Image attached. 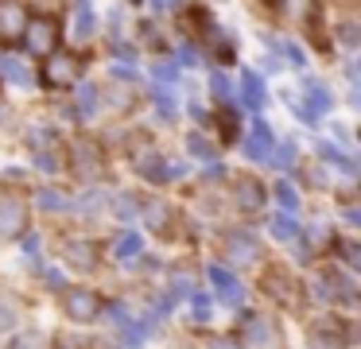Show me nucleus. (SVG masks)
Returning a JSON list of instances; mask_svg holds the SVG:
<instances>
[{
	"label": "nucleus",
	"instance_id": "7c9ffc66",
	"mask_svg": "<svg viewBox=\"0 0 361 349\" xmlns=\"http://www.w3.org/2000/svg\"><path fill=\"white\" fill-rule=\"evenodd\" d=\"M51 349H82L78 341H59V345H51Z\"/></svg>",
	"mask_w": 361,
	"mask_h": 349
},
{
	"label": "nucleus",
	"instance_id": "f8f14e48",
	"mask_svg": "<svg viewBox=\"0 0 361 349\" xmlns=\"http://www.w3.org/2000/svg\"><path fill=\"white\" fill-rule=\"evenodd\" d=\"M63 260L71 264V268H78V271H94V268H97V248L90 245V240L71 237V240L63 245Z\"/></svg>",
	"mask_w": 361,
	"mask_h": 349
},
{
	"label": "nucleus",
	"instance_id": "f257e3e1",
	"mask_svg": "<svg viewBox=\"0 0 361 349\" xmlns=\"http://www.w3.org/2000/svg\"><path fill=\"white\" fill-rule=\"evenodd\" d=\"M74 82H82V59L71 51H51L47 66H43V85L63 90V85H74Z\"/></svg>",
	"mask_w": 361,
	"mask_h": 349
},
{
	"label": "nucleus",
	"instance_id": "bb28decb",
	"mask_svg": "<svg viewBox=\"0 0 361 349\" xmlns=\"http://www.w3.org/2000/svg\"><path fill=\"white\" fill-rule=\"evenodd\" d=\"M4 70H8V74L16 78V82H27V74H24V70L16 66V62H4Z\"/></svg>",
	"mask_w": 361,
	"mask_h": 349
},
{
	"label": "nucleus",
	"instance_id": "6ab92c4d",
	"mask_svg": "<svg viewBox=\"0 0 361 349\" xmlns=\"http://www.w3.org/2000/svg\"><path fill=\"white\" fill-rule=\"evenodd\" d=\"M74 31H78V35H90V31H94V8H90L86 0L78 4V23H74Z\"/></svg>",
	"mask_w": 361,
	"mask_h": 349
},
{
	"label": "nucleus",
	"instance_id": "2eb2a0df",
	"mask_svg": "<svg viewBox=\"0 0 361 349\" xmlns=\"http://www.w3.org/2000/svg\"><path fill=\"white\" fill-rule=\"evenodd\" d=\"M210 279H214V287H218V295L226 302H241V283H237V276H229L226 268H218V264H214Z\"/></svg>",
	"mask_w": 361,
	"mask_h": 349
},
{
	"label": "nucleus",
	"instance_id": "9b49d317",
	"mask_svg": "<svg viewBox=\"0 0 361 349\" xmlns=\"http://www.w3.org/2000/svg\"><path fill=\"white\" fill-rule=\"evenodd\" d=\"M27 225V206L24 202H0V240L20 237Z\"/></svg>",
	"mask_w": 361,
	"mask_h": 349
},
{
	"label": "nucleus",
	"instance_id": "9d476101",
	"mask_svg": "<svg viewBox=\"0 0 361 349\" xmlns=\"http://www.w3.org/2000/svg\"><path fill=\"white\" fill-rule=\"evenodd\" d=\"M226 256L241 268V264H257L260 260V245L257 237H249V233H229L226 237Z\"/></svg>",
	"mask_w": 361,
	"mask_h": 349
},
{
	"label": "nucleus",
	"instance_id": "c85d7f7f",
	"mask_svg": "<svg viewBox=\"0 0 361 349\" xmlns=\"http://www.w3.org/2000/svg\"><path fill=\"white\" fill-rule=\"evenodd\" d=\"M214 93H218V97H226V93H229V85H226V78H214Z\"/></svg>",
	"mask_w": 361,
	"mask_h": 349
},
{
	"label": "nucleus",
	"instance_id": "4be33fe9",
	"mask_svg": "<svg viewBox=\"0 0 361 349\" xmlns=\"http://www.w3.org/2000/svg\"><path fill=\"white\" fill-rule=\"evenodd\" d=\"M272 233H276L280 240H291V237H299V229H295L291 221H283V217H276V221H272Z\"/></svg>",
	"mask_w": 361,
	"mask_h": 349
},
{
	"label": "nucleus",
	"instance_id": "393cba45",
	"mask_svg": "<svg viewBox=\"0 0 361 349\" xmlns=\"http://www.w3.org/2000/svg\"><path fill=\"white\" fill-rule=\"evenodd\" d=\"M43 202H47V209H63V194H59V190H47V194H43Z\"/></svg>",
	"mask_w": 361,
	"mask_h": 349
},
{
	"label": "nucleus",
	"instance_id": "0eeeda50",
	"mask_svg": "<svg viewBox=\"0 0 361 349\" xmlns=\"http://www.w3.org/2000/svg\"><path fill=\"white\" fill-rule=\"evenodd\" d=\"M140 214H144V225H148L156 237L171 240V233H175V206H167V202L156 198V202H144Z\"/></svg>",
	"mask_w": 361,
	"mask_h": 349
},
{
	"label": "nucleus",
	"instance_id": "c756f323",
	"mask_svg": "<svg viewBox=\"0 0 361 349\" xmlns=\"http://www.w3.org/2000/svg\"><path fill=\"white\" fill-rule=\"evenodd\" d=\"M276 163H291V147H288V144L280 147V155H276Z\"/></svg>",
	"mask_w": 361,
	"mask_h": 349
},
{
	"label": "nucleus",
	"instance_id": "ddd939ff",
	"mask_svg": "<svg viewBox=\"0 0 361 349\" xmlns=\"http://www.w3.org/2000/svg\"><path fill=\"white\" fill-rule=\"evenodd\" d=\"M276 326L268 322V318H260V314H252V318H245V341L249 345H257V349H264L268 341H276Z\"/></svg>",
	"mask_w": 361,
	"mask_h": 349
},
{
	"label": "nucleus",
	"instance_id": "cd10ccee",
	"mask_svg": "<svg viewBox=\"0 0 361 349\" xmlns=\"http://www.w3.org/2000/svg\"><path fill=\"white\" fill-rule=\"evenodd\" d=\"M206 349H237V341H226V338H214V341H210V345H206Z\"/></svg>",
	"mask_w": 361,
	"mask_h": 349
},
{
	"label": "nucleus",
	"instance_id": "6e6552de",
	"mask_svg": "<svg viewBox=\"0 0 361 349\" xmlns=\"http://www.w3.org/2000/svg\"><path fill=\"white\" fill-rule=\"evenodd\" d=\"M233 202L245 209V214H257V209L268 202L264 183H260V178H252V175H241V178L233 183Z\"/></svg>",
	"mask_w": 361,
	"mask_h": 349
},
{
	"label": "nucleus",
	"instance_id": "5701e85b",
	"mask_svg": "<svg viewBox=\"0 0 361 349\" xmlns=\"http://www.w3.org/2000/svg\"><path fill=\"white\" fill-rule=\"evenodd\" d=\"M190 152H195V155H214V147H210V140H202V136H190Z\"/></svg>",
	"mask_w": 361,
	"mask_h": 349
},
{
	"label": "nucleus",
	"instance_id": "dca6fc26",
	"mask_svg": "<svg viewBox=\"0 0 361 349\" xmlns=\"http://www.w3.org/2000/svg\"><path fill=\"white\" fill-rule=\"evenodd\" d=\"M245 152L252 155V159H268V152H272V132H268V124H252V136H249V147Z\"/></svg>",
	"mask_w": 361,
	"mask_h": 349
},
{
	"label": "nucleus",
	"instance_id": "a878e982",
	"mask_svg": "<svg viewBox=\"0 0 361 349\" xmlns=\"http://www.w3.org/2000/svg\"><path fill=\"white\" fill-rule=\"evenodd\" d=\"M195 314L198 318H210V302H206L202 295H195Z\"/></svg>",
	"mask_w": 361,
	"mask_h": 349
},
{
	"label": "nucleus",
	"instance_id": "1a4fd4ad",
	"mask_svg": "<svg viewBox=\"0 0 361 349\" xmlns=\"http://www.w3.org/2000/svg\"><path fill=\"white\" fill-rule=\"evenodd\" d=\"M24 43L32 54H51L55 51V23L51 20H32L24 27Z\"/></svg>",
	"mask_w": 361,
	"mask_h": 349
},
{
	"label": "nucleus",
	"instance_id": "7ed1b4c3",
	"mask_svg": "<svg viewBox=\"0 0 361 349\" xmlns=\"http://www.w3.org/2000/svg\"><path fill=\"white\" fill-rule=\"evenodd\" d=\"M63 310H66V318H74V322H94V318L102 314V299H97L94 291H82V287H66L63 291Z\"/></svg>",
	"mask_w": 361,
	"mask_h": 349
},
{
	"label": "nucleus",
	"instance_id": "39448f33",
	"mask_svg": "<svg viewBox=\"0 0 361 349\" xmlns=\"http://www.w3.org/2000/svg\"><path fill=\"white\" fill-rule=\"evenodd\" d=\"M264 291H272L276 299L283 302V307H299V302H303V287H299L283 268H268V276H264Z\"/></svg>",
	"mask_w": 361,
	"mask_h": 349
},
{
	"label": "nucleus",
	"instance_id": "b1692460",
	"mask_svg": "<svg viewBox=\"0 0 361 349\" xmlns=\"http://www.w3.org/2000/svg\"><path fill=\"white\" fill-rule=\"evenodd\" d=\"M12 326H16V314H12V307H4V302H0V333L12 330Z\"/></svg>",
	"mask_w": 361,
	"mask_h": 349
},
{
	"label": "nucleus",
	"instance_id": "20e7f679",
	"mask_svg": "<svg viewBox=\"0 0 361 349\" xmlns=\"http://www.w3.org/2000/svg\"><path fill=\"white\" fill-rule=\"evenodd\" d=\"M314 341H319L322 349H342L353 341V326L342 322V318H334V314H326V318L314 322Z\"/></svg>",
	"mask_w": 361,
	"mask_h": 349
},
{
	"label": "nucleus",
	"instance_id": "423d86ee",
	"mask_svg": "<svg viewBox=\"0 0 361 349\" xmlns=\"http://www.w3.org/2000/svg\"><path fill=\"white\" fill-rule=\"evenodd\" d=\"M24 27H27V16L16 0H0V43L12 47L16 39H24Z\"/></svg>",
	"mask_w": 361,
	"mask_h": 349
},
{
	"label": "nucleus",
	"instance_id": "aec40b11",
	"mask_svg": "<svg viewBox=\"0 0 361 349\" xmlns=\"http://www.w3.org/2000/svg\"><path fill=\"white\" fill-rule=\"evenodd\" d=\"M97 109V93L90 90V85H82V97H78V116H94Z\"/></svg>",
	"mask_w": 361,
	"mask_h": 349
},
{
	"label": "nucleus",
	"instance_id": "412c9836",
	"mask_svg": "<svg viewBox=\"0 0 361 349\" xmlns=\"http://www.w3.org/2000/svg\"><path fill=\"white\" fill-rule=\"evenodd\" d=\"M276 198L283 202V209H288V214L299 206V198H295V190H291V183H280V186H276Z\"/></svg>",
	"mask_w": 361,
	"mask_h": 349
},
{
	"label": "nucleus",
	"instance_id": "a211bd4d",
	"mask_svg": "<svg viewBox=\"0 0 361 349\" xmlns=\"http://www.w3.org/2000/svg\"><path fill=\"white\" fill-rule=\"evenodd\" d=\"M241 93H245V101H249L252 109H264V85H260L257 74H245L241 78Z\"/></svg>",
	"mask_w": 361,
	"mask_h": 349
},
{
	"label": "nucleus",
	"instance_id": "4468645a",
	"mask_svg": "<svg viewBox=\"0 0 361 349\" xmlns=\"http://www.w3.org/2000/svg\"><path fill=\"white\" fill-rule=\"evenodd\" d=\"M303 93H307V101H311V105H307V113H311V116L326 113V109L334 105V97H330V90H326L322 82H314V78H311V82H303Z\"/></svg>",
	"mask_w": 361,
	"mask_h": 349
},
{
	"label": "nucleus",
	"instance_id": "f03ea898",
	"mask_svg": "<svg viewBox=\"0 0 361 349\" xmlns=\"http://www.w3.org/2000/svg\"><path fill=\"white\" fill-rule=\"evenodd\" d=\"M71 171H74L78 178H86V183L102 178L105 159H102V152H97L94 140H74V144H71Z\"/></svg>",
	"mask_w": 361,
	"mask_h": 349
},
{
	"label": "nucleus",
	"instance_id": "f3484780",
	"mask_svg": "<svg viewBox=\"0 0 361 349\" xmlns=\"http://www.w3.org/2000/svg\"><path fill=\"white\" fill-rule=\"evenodd\" d=\"M140 248H144V237H136V233H121L117 245H113V256H117V260H133Z\"/></svg>",
	"mask_w": 361,
	"mask_h": 349
}]
</instances>
